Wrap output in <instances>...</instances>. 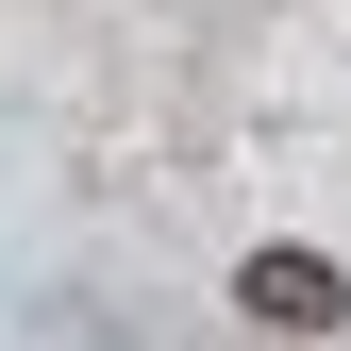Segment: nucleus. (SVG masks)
Returning <instances> with one entry per match:
<instances>
[{
  "instance_id": "1",
  "label": "nucleus",
  "mask_w": 351,
  "mask_h": 351,
  "mask_svg": "<svg viewBox=\"0 0 351 351\" xmlns=\"http://www.w3.org/2000/svg\"><path fill=\"white\" fill-rule=\"evenodd\" d=\"M234 318L251 335H335L351 318V268H335V251H251V268H234Z\"/></svg>"
}]
</instances>
